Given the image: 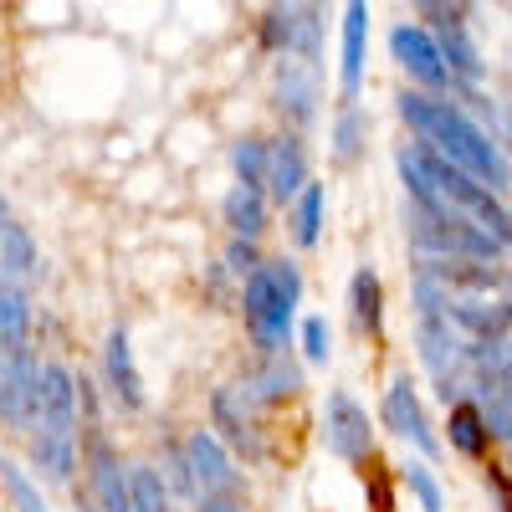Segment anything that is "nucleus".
I'll return each mask as SVG.
<instances>
[{
	"instance_id": "20e7f679",
	"label": "nucleus",
	"mask_w": 512,
	"mask_h": 512,
	"mask_svg": "<svg viewBox=\"0 0 512 512\" xmlns=\"http://www.w3.org/2000/svg\"><path fill=\"white\" fill-rule=\"evenodd\" d=\"M262 47L267 52H282V57L318 62V47H323L318 0H277V6L262 16Z\"/></svg>"
},
{
	"instance_id": "e433bc0d",
	"label": "nucleus",
	"mask_w": 512,
	"mask_h": 512,
	"mask_svg": "<svg viewBox=\"0 0 512 512\" xmlns=\"http://www.w3.org/2000/svg\"><path fill=\"white\" fill-rule=\"evenodd\" d=\"M497 241H502V246H507V251H512V210H507V221H502V226H497Z\"/></svg>"
},
{
	"instance_id": "393cba45",
	"label": "nucleus",
	"mask_w": 512,
	"mask_h": 512,
	"mask_svg": "<svg viewBox=\"0 0 512 512\" xmlns=\"http://www.w3.org/2000/svg\"><path fill=\"white\" fill-rule=\"evenodd\" d=\"M323 205H328L323 185H308L303 195L292 200V241H297V246H318V231H323Z\"/></svg>"
},
{
	"instance_id": "cd10ccee",
	"label": "nucleus",
	"mask_w": 512,
	"mask_h": 512,
	"mask_svg": "<svg viewBox=\"0 0 512 512\" xmlns=\"http://www.w3.org/2000/svg\"><path fill=\"white\" fill-rule=\"evenodd\" d=\"M400 472H405V487L415 492L420 512H446V497H441V482L431 477V466H425V461H405Z\"/></svg>"
},
{
	"instance_id": "4c0bfd02",
	"label": "nucleus",
	"mask_w": 512,
	"mask_h": 512,
	"mask_svg": "<svg viewBox=\"0 0 512 512\" xmlns=\"http://www.w3.org/2000/svg\"><path fill=\"white\" fill-rule=\"evenodd\" d=\"M11 226V216H6V200H0V231H6Z\"/></svg>"
},
{
	"instance_id": "6ab92c4d",
	"label": "nucleus",
	"mask_w": 512,
	"mask_h": 512,
	"mask_svg": "<svg viewBox=\"0 0 512 512\" xmlns=\"http://www.w3.org/2000/svg\"><path fill=\"white\" fill-rule=\"evenodd\" d=\"M36 272H41V251H36L31 231L11 221L0 231V282H31Z\"/></svg>"
},
{
	"instance_id": "a211bd4d",
	"label": "nucleus",
	"mask_w": 512,
	"mask_h": 512,
	"mask_svg": "<svg viewBox=\"0 0 512 512\" xmlns=\"http://www.w3.org/2000/svg\"><path fill=\"white\" fill-rule=\"evenodd\" d=\"M246 390L262 405H282V400H292L297 390H303V374H297V364L287 354H262V364L246 374Z\"/></svg>"
},
{
	"instance_id": "473e14b6",
	"label": "nucleus",
	"mask_w": 512,
	"mask_h": 512,
	"mask_svg": "<svg viewBox=\"0 0 512 512\" xmlns=\"http://www.w3.org/2000/svg\"><path fill=\"white\" fill-rule=\"evenodd\" d=\"M226 267L246 282L256 267H262V256H256V241H241V236H236V241H231V251H226Z\"/></svg>"
},
{
	"instance_id": "4468645a",
	"label": "nucleus",
	"mask_w": 512,
	"mask_h": 512,
	"mask_svg": "<svg viewBox=\"0 0 512 512\" xmlns=\"http://www.w3.org/2000/svg\"><path fill=\"white\" fill-rule=\"evenodd\" d=\"M313 180H308V149H303V139L297 134H282V139H272V169H267V195L272 200H282V205H292L297 195H303Z\"/></svg>"
},
{
	"instance_id": "a878e982",
	"label": "nucleus",
	"mask_w": 512,
	"mask_h": 512,
	"mask_svg": "<svg viewBox=\"0 0 512 512\" xmlns=\"http://www.w3.org/2000/svg\"><path fill=\"white\" fill-rule=\"evenodd\" d=\"M0 492L11 497V507H16V512H52V507H47V497H41V487L21 472L16 461H6V456H0Z\"/></svg>"
},
{
	"instance_id": "aec40b11",
	"label": "nucleus",
	"mask_w": 512,
	"mask_h": 512,
	"mask_svg": "<svg viewBox=\"0 0 512 512\" xmlns=\"http://www.w3.org/2000/svg\"><path fill=\"white\" fill-rule=\"evenodd\" d=\"M226 226H231V236H241V241L262 236V231H267V190L231 185V195H226Z\"/></svg>"
},
{
	"instance_id": "ea45409f",
	"label": "nucleus",
	"mask_w": 512,
	"mask_h": 512,
	"mask_svg": "<svg viewBox=\"0 0 512 512\" xmlns=\"http://www.w3.org/2000/svg\"><path fill=\"white\" fill-rule=\"evenodd\" d=\"M461 6H472V0H461Z\"/></svg>"
},
{
	"instance_id": "7c9ffc66",
	"label": "nucleus",
	"mask_w": 512,
	"mask_h": 512,
	"mask_svg": "<svg viewBox=\"0 0 512 512\" xmlns=\"http://www.w3.org/2000/svg\"><path fill=\"white\" fill-rule=\"evenodd\" d=\"M328 349H333V328H328V318H303V354H308L313 364H323Z\"/></svg>"
},
{
	"instance_id": "412c9836",
	"label": "nucleus",
	"mask_w": 512,
	"mask_h": 512,
	"mask_svg": "<svg viewBox=\"0 0 512 512\" xmlns=\"http://www.w3.org/2000/svg\"><path fill=\"white\" fill-rule=\"evenodd\" d=\"M31 466L52 482H72L77 472V436H52V431H31Z\"/></svg>"
},
{
	"instance_id": "bb28decb",
	"label": "nucleus",
	"mask_w": 512,
	"mask_h": 512,
	"mask_svg": "<svg viewBox=\"0 0 512 512\" xmlns=\"http://www.w3.org/2000/svg\"><path fill=\"white\" fill-rule=\"evenodd\" d=\"M128 482H134V512H175L169 482L154 472V466H134V472H128Z\"/></svg>"
},
{
	"instance_id": "f03ea898",
	"label": "nucleus",
	"mask_w": 512,
	"mask_h": 512,
	"mask_svg": "<svg viewBox=\"0 0 512 512\" xmlns=\"http://www.w3.org/2000/svg\"><path fill=\"white\" fill-rule=\"evenodd\" d=\"M297 297H303V272H297V262H262L246 277L241 313H246V333L256 338L262 354H282L287 349Z\"/></svg>"
},
{
	"instance_id": "2f4dec72",
	"label": "nucleus",
	"mask_w": 512,
	"mask_h": 512,
	"mask_svg": "<svg viewBox=\"0 0 512 512\" xmlns=\"http://www.w3.org/2000/svg\"><path fill=\"white\" fill-rule=\"evenodd\" d=\"M410 6H415V16H420L425 26H431V31L461 16V0H410Z\"/></svg>"
},
{
	"instance_id": "dca6fc26",
	"label": "nucleus",
	"mask_w": 512,
	"mask_h": 512,
	"mask_svg": "<svg viewBox=\"0 0 512 512\" xmlns=\"http://www.w3.org/2000/svg\"><path fill=\"white\" fill-rule=\"evenodd\" d=\"M364 41H369V0H349V6H344V67H338L344 103L359 98V82H364Z\"/></svg>"
},
{
	"instance_id": "9b49d317",
	"label": "nucleus",
	"mask_w": 512,
	"mask_h": 512,
	"mask_svg": "<svg viewBox=\"0 0 512 512\" xmlns=\"http://www.w3.org/2000/svg\"><path fill=\"white\" fill-rule=\"evenodd\" d=\"M185 456H190V472H195L200 497H231L241 487L236 466H231V451H226V441L216 431H205V425H200V431H190Z\"/></svg>"
},
{
	"instance_id": "f3484780",
	"label": "nucleus",
	"mask_w": 512,
	"mask_h": 512,
	"mask_svg": "<svg viewBox=\"0 0 512 512\" xmlns=\"http://www.w3.org/2000/svg\"><path fill=\"white\" fill-rule=\"evenodd\" d=\"M431 36H436V47H441V57H446L451 77L461 82V88H472V82L482 77V52H477V41H472V31H466V16H456V21L436 26Z\"/></svg>"
},
{
	"instance_id": "58836bf2",
	"label": "nucleus",
	"mask_w": 512,
	"mask_h": 512,
	"mask_svg": "<svg viewBox=\"0 0 512 512\" xmlns=\"http://www.w3.org/2000/svg\"><path fill=\"white\" fill-rule=\"evenodd\" d=\"M507 292H512V277H507Z\"/></svg>"
},
{
	"instance_id": "0eeeda50",
	"label": "nucleus",
	"mask_w": 512,
	"mask_h": 512,
	"mask_svg": "<svg viewBox=\"0 0 512 512\" xmlns=\"http://www.w3.org/2000/svg\"><path fill=\"white\" fill-rule=\"evenodd\" d=\"M323 446H328L338 461H349V466L374 461V431H369V415H364L344 390H333V395H328V405H323Z\"/></svg>"
},
{
	"instance_id": "f704fd0d",
	"label": "nucleus",
	"mask_w": 512,
	"mask_h": 512,
	"mask_svg": "<svg viewBox=\"0 0 512 512\" xmlns=\"http://www.w3.org/2000/svg\"><path fill=\"white\" fill-rule=\"evenodd\" d=\"M487 487L502 502V512H512V472H507V466H487Z\"/></svg>"
},
{
	"instance_id": "6e6552de",
	"label": "nucleus",
	"mask_w": 512,
	"mask_h": 512,
	"mask_svg": "<svg viewBox=\"0 0 512 512\" xmlns=\"http://www.w3.org/2000/svg\"><path fill=\"white\" fill-rule=\"evenodd\" d=\"M256 400L251 390H241V384H226V390H216L210 395V431H221V441L226 446H236L241 456H262V425H256Z\"/></svg>"
},
{
	"instance_id": "39448f33",
	"label": "nucleus",
	"mask_w": 512,
	"mask_h": 512,
	"mask_svg": "<svg viewBox=\"0 0 512 512\" xmlns=\"http://www.w3.org/2000/svg\"><path fill=\"white\" fill-rule=\"evenodd\" d=\"M390 52H395V62H400V72L415 82V88H425V93H446V88H456V77H451V67H446V57H441V47H436V36H431V26H395L390 31Z\"/></svg>"
},
{
	"instance_id": "c9c22d12",
	"label": "nucleus",
	"mask_w": 512,
	"mask_h": 512,
	"mask_svg": "<svg viewBox=\"0 0 512 512\" xmlns=\"http://www.w3.org/2000/svg\"><path fill=\"white\" fill-rule=\"evenodd\" d=\"M195 512H246L241 502H231V497H200L195 502Z\"/></svg>"
},
{
	"instance_id": "1a4fd4ad",
	"label": "nucleus",
	"mask_w": 512,
	"mask_h": 512,
	"mask_svg": "<svg viewBox=\"0 0 512 512\" xmlns=\"http://www.w3.org/2000/svg\"><path fill=\"white\" fill-rule=\"evenodd\" d=\"M77 374L67 364H41V400H36V425L31 431L52 436H77Z\"/></svg>"
},
{
	"instance_id": "f8f14e48",
	"label": "nucleus",
	"mask_w": 512,
	"mask_h": 512,
	"mask_svg": "<svg viewBox=\"0 0 512 512\" xmlns=\"http://www.w3.org/2000/svg\"><path fill=\"white\" fill-rule=\"evenodd\" d=\"M272 98H277V113H282L292 128H308L313 113H318V72H313V62H303V57L277 62Z\"/></svg>"
},
{
	"instance_id": "7ed1b4c3",
	"label": "nucleus",
	"mask_w": 512,
	"mask_h": 512,
	"mask_svg": "<svg viewBox=\"0 0 512 512\" xmlns=\"http://www.w3.org/2000/svg\"><path fill=\"white\" fill-rule=\"evenodd\" d=\"M410 241L425 251V256H451V262H502V241L466 221V216H436V210H415L410 205Z\"/></svg>"
},
{
	"instance_id": "c756f323",
	"label": "nucleus",
	"mask_w": 512,
	"mask_h": 512,
	"mask_svg": "<svg viewBox=\"0 0 512 512\" xmlns=\"http://www.w3.org/2000/svg\"><path fill=\"white\" fill-rule=\"evenodd\" d=\"M477 400H512V354L487 374H477Z\"/></svg>"
},
{
	"instance_id": "c85d7f7f",
	"label": "nucleus",
	"mask_w": 512,
	"mask_h": 512,
	"mask_svg": "<svg viewBox=\"0 0 512 512\" xmlns=\"http://www.w3.org/2000/svg\"><path fill=\"white\" fill-rule=\"evenodd\" d=\"M359 144H364V113L354 103H344V108H338V123H333V154L349 164L359 154Z\"/></svg>"
},
{
	"instance_id": "ddd939ff",
	"label": "nucleus",
	"mask_w": 512,
	"mask_h": 512,
	"mask_svg": "<svg viewBox=\"0 0 512 512\" xmlns=\"http://www.w3.org/2000/svg\"><path fill=\"white\" fill-rule=\"evenodd\" d=\"M103 374H108V390L118 410H144V379L134 364V349H128V333L113 328L108 344H103Z\"/></svg>"
},
{
	"instance_id": "423d86ee",
	"label": "nucleus",
	"mask_w": 512,
	"mask_h": 512,
	"mask_svg": "<svg viewBox=\"0 0 512 512\" xmlns=\"http://www.w3.org/2000/svg\"><path fill=\"white\" fill-rule=\"evenodd\" d=\"M41 400V364L31 349H0V420L31 431Z\"/></svg>"
},
{
	"instance_id": "2eb2a0df",
	"label": "nucleus",
	"mask_w": 512,
	"mask_h": 512,
	"mask_svg": "<svg viewBox=\"0 0 512 512\" xmlns=\"http://www.w3.org/2000/svg\"><path fill=\"white\" fill-rule=\"evenodd\" d=\"M446 431H451V451H461L466 461H487V451H492V441H497L482 400H472V395H461V400L451 405Z\"/></svg>"
},
{
	"instance_id": "4be33fe9",
	"label": "nucleus",
	"mask_w": 512,
	"mask_h": 512,
	"mask_svg": "<svg viewBox=\"0 0 512 512\" xmlns=\"http://www.w3.org/2000/svg\"><path fill=\"white\" fill-rule=\"evenodd\" d=\"M349 308H354L359 333H369V338L384 333V282H379L374 267H359V272H354V282H349Z\"/></svg>"
},
{
	"instance_id": "9d476101",
	"label": "nucleus",
	"mask_w": 512,
	"mask_h": 512,
	"mask_svg": "<svg viewBox=\"0 0 512 512\" xmlns=\"http://www.w3.org/2000/svg\"><path fill=\"white\" fill-rule=\"evenodd\" d=\"M379 420L390 425V431H395L400 441H410L420 456H436V451H441V446H436V436H431V420H425V405H420L415 384H410V374H400V379L390 384V390H384Z\"/></svg>"
},
{
	"instance_id": "f257e3e1",
	"label": "nucleus",
	"mask_w": 512,
	"mask_h": 512,
	"mask_svg": "<svg viewBox=\"0 0 512 512\" xmlns=\"http://www.w3.org/2000/svg\"><path fill=\"white\" fill-rule=\"evenodd\" d=\"M400 118L415 128V139L425 149H436L441 159L466 169V175L482 180L487 190H497V195L512 190V159H507L502 139L487 123H477L461 103L436 98V93H400Z\"/></svg>"
},
{
	"instance_id": "b1692460",
	"label": "nucleus",
	"mask_w": 512,
	"mask_h": 512,
	"mask_svg": "<svg viewBox=\"0 0 512 512\" xmlns=\"http://www.w3.org/2000/svg\"><path fill=\"white\" fill-rule=\"evenodd\" d=\"M231 169H236V185H256V190H267V169H272V144L267 139H236L231 149Z\"/></svg>"
},
{
	"instance_id": "72a5a7b5",
	"label": "nucleus",
	"mask_w": 512,
	"mask_h": 512,
	"mask_svg": "<svg viewBox=\"0 0 512 512\" xmlns=\"http://www.w3.org/2000/svg\"><path fill=\"white\" fill-rule=\"evenodd\" d=\"M482 410H487V420H492V436H497L502 446H512V400H482Z\"/></svg>"
},
{
	"instance_id": "5701e85b",
	"label": "nucleus",
	"mask_w": 512,
	"mask_h": 512,
	"mask_svg": "<svg viewBox=\"0 0 512 512\" xmlns=\"http://www.w3.org/2000/svg\"><path fill=\"white\" fill-rule=\"evenodd\" d=\"M31 338V297L21 282H0V349H26Z\"/></svg>"
}]
</instances>
